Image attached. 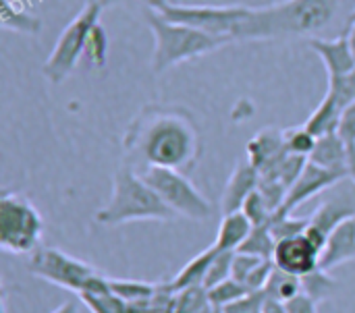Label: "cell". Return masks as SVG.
I'll use <instances>...</instances> for the list:
<instances>
[{
  "instance_id": "cell-1",
  "label": "cell",
  "mask_w": 355,
  "mask_h": 313,
  "mask_svg": "<svg viewBox=\"0 0 355 313\" xmlns=\"http://www.w3.org/2000/svg\"><path fill=\"white\" fill-rule=\"evenodd\" d=\"M123 150L137 172L158 166L187 175L202 158V131L183 106L146 104L127 125Z\"/></svg>"
},
{
  "instance_id": "cell-2",
  "label": "cell",
  "mask_w": 355,
  "mask_h": 313,
  "mask_svg": "<svg viewBox=\"0 0 355 313\" xmlns=\"http://www.w3.org/2000/svg\"><path fill=\"white\" fill-rule=\"evenodd\" d=\"M337 6L339 0H281L268 6H248L235 42L316 35L333 21Z\"/></svg>"
},
{
  "instance_id": "cell-3",
  "label": "cell",
  "mask_w": 355,
  "mask_h": 313,
  "mask_svg": "<svg viewBox=\"0 0 355 313\" xmlns=\"http://www.w3.org/2000/svg\"><path fill=\"white\" fill-rule=\"evenodd\" d=\"M96 222L100 226H121L129 222H171L177 214L160 199V195L150 187V183L129 164L121 162L112 177V193L108 204L96 212Z\"/></svg>"
},
{
  "instance_id": "cell-4",
  "label": "cell",
  "mask_w": 355,
  "mask_h": 313,
  "mask_svg": "<svg viewBox=\"0 0 355 313\" xmlns=\"http://www.w3.org/2000/svg\"><path fill=\"white\" fill-rule=\"evenodd\" d=\"M146 21L154 35L152 71L156 75H160L181 62L216 52L227 44H233L229 37L212 35L208 31H202V29H196L189 25L173 23V21L164 19L154 8L146 10Z\"/></svg>"
},
{
  "instance_id": "cell-5",
  "label": "cell",
  "mask_w": 355,
  "mask_h": 313,
  "mask_svg": "<svg viewBox=\"0 0 355 313\" xmlns=\"http://www.w3.org/2000/svg\"><path fill=\"white\" fill-rule=\"evenodd\" d=\"M110 0H89L77 17L62 29L52 52L48 54L42 73L52 85H60L83 60V52L92 29L100 23V17Z\"/></svg>"
},
{
  "instance_id": "cell-6",
  "label": "cell",
  "mask_w": 355,
  "mask_h": 313,
  "mask_svg": "<svg viewBox=\"0 0 355 313\" xmlns=\"http://www.w3.org/2000/svg\"><path fill=\"white\" fill-rule=\"evenodd\" d=\"M44 220L37 208L23 195L6 191L0 197V247L12 256H31L42 247Z\"/></svg>"
},
{
  "instance_id": "cell-7",
  "label": "cell",
  "mask_w": 355,
  "mask_h": 313,
  "mask_svg": "<svg viewBox=\"0 0 355 313\" xmlns=\"http://www.w3.org/2000/svg\"><path fill=\"white\" fill-rule=\"evenodd\" d=\"M150 187L160 195V199L177 214V218L187 220H208L214 214L212 204L193 187L185 172L173 168H158L150 166L139 172Z\"/></svg>"
},
{
  "instance_id": "cell-8",
  "label": "cell",
  "mask_w": 355,
  "mask_h": 313,
  "mask_svg": "<svg viewBox=\"0 0 355 313\" xmlns=\"http://www.w3.org/2000/svg\"><path fill=\"white\" fill-rule=\"evenodd\" d=\"M152 8L173 23L189 25L212 35H223L229 37L231 42H235L237 27L248 10V6L243 4H177L171 0H162Z\"/></svg>"
},
{
  "instance_id": "cell-9",
  "label": "cell",
  "mask_w": 355,
  "mask_h": 313,
  "mask_svg": "<svg viewBox=\"0 0 355 313\" xmlns=\"http://www.w3.org/2000/svg\"><path fill=\"white\" fill-rule=\"evenodd\" d=\"M27 268L33 276L62 289L69 293L81 295L87 280L100 270L92 264L77 260L56 247H37L27 262Z\"/></svg>"
},
{
  "instance_id": "cell-10",
  "label": "cell",
  "mask_w": 355,
  "mask_h": 313,
  "mask_svg": "<svg viewBox=\"0 0 355 313\" xmlns=\"http://www.w3.org/2000/svg\"><path fill=\"white\" fill-rule=\"evenodd\" d=\"M345 179H349V177L343 175V172H335V170L322 168V166H318V164L308 160V164L302 170V175L297 177V181L289 187L285 204L281 206V210L277 214H281V216L293 214L300 206H304L306 202H310L318 193L339 185Z\"/></svg>"
},
{
  "instance_id": "cell-11",
  "label": "cell",
  "mask_w": 355,
  "mask_h": 313,
  "mask_svg": "<svg viewBox=\"0 0 355 313\" xmlns=\"http://www.w3.org/2000/svg\"><path fill=\"white\" fill-rule=\"evenodd\" d=\"M272 262L279 270L302 278L320 268V251L304 233V235L279 241Z\"/></svg>"
},
{
  "instance_id": "cell-12",
  "label": "cell",
  "mask_w": 355,
  "mask_h": 313,
  "mask_svg": "<svg viewBox=\"0 0 355 313\" xmlns=\"http://www.w3.org/2000/svg\"><path fill=\"white\" fill-rule=\"evenodd\" d=\"M289 156L281 129H264L248 143V160L258 168L260 177L272 175Z\"/></svg>"
},
{
  "instance_id": "cell-13",
  "label": "cell",
  "mask_w": 355,
  "mask_h": 313,
  "mask_svg": "<svg viewBox=\"0 0 355 313\" xmlns=\"http://www.w3.org/2000/svg\"><path fill=\"white\" fill-rule=\"evenodd\" d=\"M355 216V206H349L347 202H324L322 206L316 208V212L310 216V224L306 229V237L314 243L318 251L324 249L331 233L347 218Z\"/></svg>"
},
{
  "instance_id": "cell-14",
  "label": "cell",
  "mask_w": 355,
  "mask_h": 313,
  "mask_svg": "<svg viewBox=\"0 0 355 313\" xmlns=\"http://www.w3.org/2000/svg\"><path fill=\"white\" fill-rule=\"evenodd\" d=\"M260 187V172L258 168L245 158L241 160L235 170L231 172L225 191H223V199H220V212L223 214H231V212H239L245 204V199Z\"/></svg>"
},
{
  "instance_id": "cell-15",
  "label": "cell",
  "mask_w": 355,
  "mask_h": 313,
  "mask_svg": "<svg viewBox=\"0 0 355 313\" xmlns=\"http://www.w3.org/2000/svg\"><path fill=\"white\" fill-rule=\"evenodd\" d=\"M347 262H355V216L343 220L329 237L320 251V270H335Z\"/></svg>"
},
{
  "instance_id": "cell-16",
  "label": "cell",
  "mask_w": 355,
  "mask_h": 313,
  "mask_svg": "<svg viewBox=\"0 0 355 313\" xmlns=\"http://www.w3.org/2000/svg\"><path fill=\"white\" fill-rule=\"evenodd\" d=\"M308 46L320 56L322 64L327 66L329 79L347 75L355 69V58L347 42V35H339L335 39H322V37H310Z\"/></svg>"
},
{
  "instance_id": "cell-17",
  "label": "cell",
  "mask_w": 355,
  "mask_h": 313,
  "mask_svg": "<svg viewBox=\"0 0 355 313\" xmlns=\"http://www.w3.org/2000/svg\"><path fill=\"white\" fill-rule=\"evenodd\" d=\"M310 162L335 170V172H343L349 177V156H347V147L343 143V139L339 137V133H329L318 137L316 147L312 152V156L308 158ZM352 179V177H349Z\"/></svg>"
},
{
  "instance_id": "cell-18",
  "label": "cell",
  "mask_w": 355,
  "mask_h": 313,
  "mask_svg": "<svg viewBox=\"0 0 355 313\" xmlns=\"http://www.w3.org/2000/svg\"><path fill=\"white\" fill-rule=\"evenodd\" d=\"M254 224L250 222V218L239 210V212H231V214H223L216 239H214V247L218 251H237L243 241L250 237Z\"/></svg>"
},
{
  "instance_id": "cell-19",
  "label": "cell",
  "mask_w": 355,
  "mask_h": 313,
  "mask_svg": "<svg viewBox=\"0 0 355 313\" xmlns=\"http://www.w3.org/2000/svg\"><path fill=\"white\" fill-rule=\"evenodd\" d=\"M218 249L214 245H210L208 249H204L202 253H198L196 258H191L177 274L175 278L171 280L173 289L175 291H183V289H189V287H202L206 283V276H208V270L216 258Z\"/></svg>"
},
{
  "instance_id": "cell-20",
  "label": "cell",
  "mask_w": 355,
  "mask_h": 313,
  "mask_svg": "<svg viewBox=\"0 0 355 313\" xmlns=\"http://www.w3.org/2000/svg\"><path fill=\"white\" fill-rule=\"evenodd\" d=\"M0 23H2L4 29L25 33V35H37L42 31L40 17H35L29 10L21 8L12 0H0Z\"/></svg>"
},
{
  "instance_id": "cell-21",
  "label": "cell",
  "mask_w": 355,
  "mask_h": 313,
  "mask_svg": "<svg viewBox=\"0 0 355 313\" xmlns=\"http://www.w3.org/2000/svg\"><path fill=\"white\" fill-rule=\"evenodd\" d=\"M304 293L302 289V278L300 276H293V274H287L279 268H275L266 289H264V295L272 301H279V303H289L293 301L295 297H300Z\"/></svg>"
},
{
  "instance_id": "cell-22",
  "label": "cell",
  "mask_w": 355,
  "mask_h": 313,
  "mask_svg": "<svg viewBox=\"0 0 355 313\" xmlns=\"http://www.w3.org/2000/svg\"><path fill=\"white\" fill-rule=\"evenodd\" d=\"M275 249H277V241H275L268 224H262V226L252 229L250 237L243 241V245L237 251L248 253V256H256V258H262V260H272Z\"/></svg>"
},
{
  "instance_id": "cell-23",
  "label": "cell",
  "mask_w": 355,
  "mask_h": 313,
  "mask_svg": "<svg viewBox=\"0 0 355 313\" xmlns=\"http://www.w3.org/2000/svg\"><path fill=\"white\" fill-rule=\"evenodd\" d=\"M302 289H304V295H308L312 301L322 303V301L333 297V293L337 289V283L333 280V276H329L327 270L318 268V270L302 276Z\"/></svg>"
},
{
  "instance_id": "cell-24",
  "label": "cell",
  "mask_w": 355,
  "mask_h": 313,
  "mask_svg": "<svg viewBox=\"0 0 355 313\" xmlns=\"http://www.w3.org/2000/svg\"><path fill=\"white\" fill-rule=\"evenodd\" d=\"M158 289V283H141V280H121V278H110V291L121 297L125 303H135L150 299Z\"/></svg>"
},
{
  "instance_id": "cell-25",
  "label": "cell",
  "mask_w": 355,
  "mask_h": 313,
  "mask_svg": "<svg viewBox=\"0 0 355 313\" xmlns=\"http://www.w3.org/2000/svg\"><path fill=\"white\" fill-rule=\"evenodd\" d=\"M208 303H210V295H208V289L204 285L202 287H189V289L175 293L171 313H200Z\"/></svg>"
},
{
  "instance_id": "cell-26",
  "label": "cell",
  "mask_w": 355,
  "mask_h": 313,
  "mask_svg": "<svg viewBox=\"0 0 355 313\" xmlns=\"http://www.w3.org/2000/svg\"><path fill=\"white\" fill-rule=\"evenodd\" d=\"M106 58H108V35H106L102 23H98L89 33L87 46L83 52V62L87 66L102 69L106 64Z\"/></svg>"
},
{
  "instance_id": "cell-27",
  "label": "cell",
  "mask_w": 355,
  "mask_h": 313,
  "mask_svg": "<svg viewBox=\"0 0 355 313\" xmlns=\"http://www.w3.org/2000/svg\"><path fill=\"white\" fill-rule=\"evenodd\" d=\"M283 137H285V145H287L289 154L302 156V158H310L316 147V141H318V137L314 133H310L306 129V125L283 129Z\"/></svg>"
},
{
  "instance_id": "cell-28",
  "label": "cell",
  "mask_w": 355,
  "mask_h": 313,
  "mask_svg": "<svg viewBox=\"0 0 355 313\" xmlns=\"http://www.w3.org/2000/svg\"><path fill=\"white\" fill-rule=\"evenodd\" d=\"M310 224V218H295L293 214H287V216H281V214H275L268 229L275 237V241H285V239H291V237H297V235H304L306 229Z\"/></svg>"
},
{
  "instance_id": "cell-29",
  "label": "cell",
  "mask_w": 355,
  "mask_h": 313,
  "mask_svg": "<svg viewBox=\"0 0 355 313\" xmlns=\"http://www.w3.org/2000/svg\"><path fill=\"white\" fill-rule=\"evenodd\" d=\"M339 137L343 139L345 147H347V156H349V177L355 183V104L347 106L341 114L339 127H337Z\"/></svg>"
},
{
  "instance_id": "cell-30",
  "label": "cell",
  "mask_w": 355,
  "mask_h": 313,
  "mask_svg": "<svg viewBox=\"0 0 355 313\" xmlns=\"http://www.w3.org/2000/svg\"><path fill=\"white\" fill-rule=\"evenodd\" d=\"M79 299L92 313H127V303L112 291L104 295H79Z\"/></svg>"
},
{
  "instance_id": "cell-31",
  "label": "cell",
  "mask_w": 355,
  "mask_h": 313,
  "mask_svg": "<svg viewBox=\"0 0 355 313\" xmlns=\"http://www.w3.org/2000/svg\"><path fill=\"white\" fill-rule=\"evenodd\" d=\"M248 293H252V291H248V287L241 285V283L235 280V278H227L225 283H220V285L208 289L210 301L216 303V305H220V307H227L229 303L241 299V297L248 295Z\"/></svg>"
},
{
  "instance_id": "cell-32",
  "label": "cell",
  "mask_w": 355,
  "mask_h": 313,
  "mask_svg": "<svg viewBox=\"0 0 355 313\" xmlns=\"http://www.w3.org/2000/svg\"><path fill=\"white\" fill-rule=\"evenodd\" d=\"M241 212L250 218V222H252L254 226L270 224V220H272V216H275V212L268 208V204H266L264 195L260 193V189H256V191L245 199Z\"/></svg>"
},
{
  "instance_id": "cell-33",
  "label": "cell",
  "mask_w": 355,
  "mask_h": 313,
  "mask_svg": "<svg viewBox=\"0 0 355 313\" xmlns=\"http://www.w3.org/2000/svg\"><path fill=\"white\" fill-rule=\"evenodd\" d=\"M237 251H218L210 270H208V276H206V283L204 287L206 289H212L220 283H225L227 278H231V270H233V258H235Z\"/></svg>"
},
{
  "instance_id": "cell-34",
  "label": "cell",
  "mask_w": 355,
  "mask_h": 313,
  "mask_svg": "<svg viewBox=\"0 0 355 313\" xmlns=\"http://www.w3.org/2000/svg\"><path fill=\"white\" fill-rule=\"evenodd\" d=\"M264 307H266L264 291H254V293H248L241 299L229 303L225 307V313H264Z\"/></svg>"
},
{
  "instance_id": "cell-35",
  "label": "cell",
  "mask_w": 355,
  "mask_h": 313,
  "mask_svg": "<svg viewBox=\"0 0 355 313\" xmlns=\"http://www.w3.org/2000/svg\"><path fill=\"white\" fill-rule=\"evenodd\" d=\"M262 262V258H256V256H248V253H235L233 258V270H231V278L239 280L241 285H245L248 276L254 272V268Z\"/></svg>"
},
{
  "instance_id": "cell-36",
  "label": "cell",
  "mask_w": 355,
  "mask_h": 313,
  "mask_svg": "<svg viewBox=\"0 0 355 313\" xmlns=\"http://www.w3.org/2000/svg\"><path fill=\"white\" fill-rule=\"evenodd\" d=\"M285 307H287V312L289 313H318V303L316 301H312L308 295H300V297H295L293 301H289V303H285Z\"/></svg>"
},
{
  "instance_id": "cell-37",
  "label": "cell",
  "mask_w": 355,
  "mask_h": 313,
  "mask_svg": "<svg viewBox=\"0 0 355 313\" xmlns=\"http://www.w3.org/2000/svg\"><path fill=\"white\" fill-rule=\"evenodd\" d=\"M52 313H81V312H79V307H77L75 303H62L60 307H56Z\"/></svg>"
},
{
  "instance_id": "cell-38",
  "label": "cell",
  "mask_w": 355,
  "mask_h": 313,
  "mask_svg": "<svg viewBox=\"0 0 355 313\" xmlns=\"http://www.w3.org/2000/svg\"><path fill=\"white\" fill-rule=\"evenodd\" d=\"M347 42H349V48H352V54H354L355 58V21L354 23H349V29H347Z\"/></svg>"
},
{
  "instance_id": "cell-39",
  "label": "cell",
  "mask_w": 355,
  "mask_h": 313,
  "mask_svg": "<svg viewBox=\"0 0 355 313\" xmlns=\"http://www.w3.org/2000/svg\"><path fill=\"white\" fill-rule=\"evenodd\" d=\"M200 313H225V307H220V305H216V303H212V301H210V303H208V305H206V307H204Z\"/></svg>"
},
{
  "instance_id": "cell-40",
  "label": "cell",
  "mask_w": 355,
  "mask_h": 313,
  "mask_svg": "<svg viewBox=\"0 0 355 313\" xmlns=\"http://www.w3.org/2000/svg\"><path fill=\"white\" fill-rule=\"evenodd\" d=\"M141 2H146V4H148V6L152 8V6H156V4H160L162 0H141Z\"/></svg>"
}]
</instances>
